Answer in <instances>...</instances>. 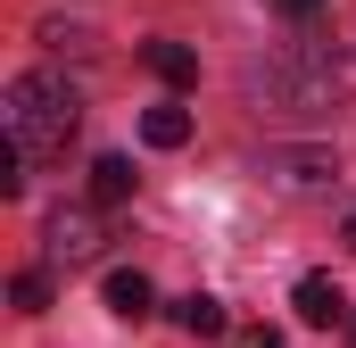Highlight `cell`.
I'll list each match as a JSON object with an SVG mask.
<instances>
[{
	"label": "cell",
	"mask_w": 356,
	"mask_h": 348,
	"mask_svg": "<svg viewBox=\"0 0 356 348\" xmlns=\"http://www.w3.org/2000/svg\"><path fill=\"white\" fill-rule=\"evenodd\" d=\"M282 8H290V17H307V8H323V0H282Z\"/></svg>",
	"instance_id": "11"
},
{
	"label": "cell",
	"mask_w": 356,
	"mask_h": 348,
	"mask_svg": "<svg viewBox=\"0 0 356 348\" xmlns=\"http://www.w3.org/2000/svg\"><path fill=\"white\" fill-rule=\"evenodd\" d=\"M141 141H149V150H182V141H191V108H175V100L149 108V116H141Z\"/></svg>",
	"instance_id": "6"
},
{
	"label": "cell",
	"mask_w": 356,
	"mask_h": 348,
	"mask_svg": "<svg viewBox=\"0 0 356 348\" xmlns=\"http://www.w3.org/2000/svg\"><path fill=\"white\" fill-rule=\"evenodd\" d=\"M141 58H149V75H166V84H199V58H191V50H182V42H149V50H141Z\"/></svg>",
	"instance_id": "7"
},
{
	"label": "cell",
	"mask_w": 356,
	"mask_h": 348,
	"mask_svg": "<svg viewBox=\"0 0 356 348\" xmlns=\"http://www.w3.org/2000/svg\"><path fill=\"white\" fill-rule=\"evenodd\" d=\"M42 249H50V265H83V258H99V224H91L83 207H58L42 224Z\"/></svg>",
	"instance_id": "2"
},
{
	"label": "cell",
	"mask_w": 356,
	"mask_h": 348,
	"mask_svg": "<svg viewBox=\"0 0 356 348\" xmlns=\"http://www.w3.org/2000/svg\"><path fill=\"white\" fill-rule=\"evenodd\" d=\"M91 199H99V207L133 199V158H99V166H91Z\"/></svg>",
	"instance_id": "8"
},
{
	"label": "cell",
	"mask_w": 356,
	"mask_h": 348,
	"mask_svg": "<svg viewBox=\"0 0 356 348\" xmlns=\"http://www.w3.org/2000/svg\"><path fill=\"white\" fill-rule=\"evenodd\" d=\"M175 324L191 332V340H216V332H224V299H207V290H191V299H175Z\"/></svg>",
	"instance_id": "5"
},
{
	"label": "cell",
	"mask_w": 356,
	"mask_h": 348,
	"mask_svg": "<svg viewBox=\"0 0 356 348\" xmlns=\"http://www.w3.org/2000/svg\"><path fill=\"white\" fill-rule=\"evenodd\" d=\"M348 249H356V207H348Z\"/></svg>",
	"instance_id": "12"
},
{
	"label": "cell",
	"mask_w": 356,
	"mask_h": 348,
	"mask_svg": "<svg viewBox=\"0 0 356 348\" xmlns=\"http://www.w3.org/2000/svg\"><path fill=\"white\" fill-rule=\"evenodd\" d=\"M249 348H282V332H273V324H266V332H249Z\"/></svg>",
	"instance_id": "10"
},
{
	"label": "cell",
	"mask_w": 356,
	"mask_h": 348,
	"mask_svg": "<svg viewBox=\"0 0 356 348\" xmlns=\"http://www.w3.org/2000/svg\"><path fill=\"white\" fill-rule=\"evenodd\" d=\"M290 307H298V324H340V315H348V299H340L332 274H307V282L290 290Z\"/></svg>",
	"instance_id": "3"
},
{
	"label": "cell",
	"mask_w": 356,
	"mask_h": 348,
	"mask_svg": "<svg viewBox=\"0 0 356 348\" xmlns=\"http://www.w3.org/2000/svg\"><path fill=\"white\" fill-rule=\"evenodd\" d=\"M0 125H8V150H17L25 166H50V158H67V141H75V125H83V100H75L67 75L33 67V75H17V84H8Z\"/></svg>",
	"instance_id": "1"
},
{
	"label": "cell",
	"mask_w": 356,
	"mask_h": 348,
	"mask_svg": "<svg viewBox=\"0 0 356 348\" xmlns=\"http://www.w3.org/2000/svg\"><path fill=\"white\" fill-rule=\"evenodd\" d=\"M108 307H116L124 324H141V315L158 307V290H149V274H133V265H116V274H108Z\"/></svg>",
	"instance_id": "4"
},
{
	"label": "cell",
	"mask_w": 356,
	"mask_h": 348,
	"mask_svg": "<svg viewBox=\"0 0 356 348\" xmlns=\"http://www.w3.org/2000/svg\"><path fill=\"white\" fill-rule=\"evenodd\" d=\"M8 299H17V315H42V307H50V274H17Z\"/></svg>",
	"instance_id": "9"
}]
</instances>
